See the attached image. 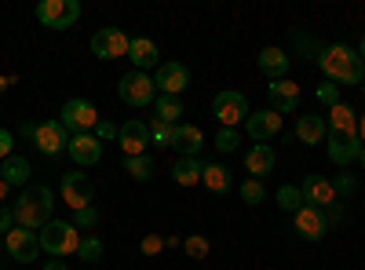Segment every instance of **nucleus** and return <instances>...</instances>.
<instances>
[{"mask_svg":"<svg viewBox=\"0 0 365 270\" xmlns=\"http://www.w3.org/2000/svg\"><path fill=\"white\" fill-rule=\"evenodd\" d=\"M318 66H322L325 81H332V84L361 88V81H365V63H361V55H358L354 48H347V44H329V48H322Z\"/></svg>","mask_w":365,"mask_h":270,"instance_id":"obj_1","label":"nucleus"},{"mask_svg":"<svg viewBox=\"0 0 365 270\" xmlns=\"http://www.w3.org/2000/svg\"><path fill=\"white\" fill-rule=\"evenodd\" d=\"M51 208H55V194L37 183V187H26L15 201V227H26V230H44L51 223Z\"/></svg>","mask_w":365,"mask_h":270,"instance_id":"obj_2","label":"nucleus"},{"mask_svg":"<svg viewBox=\"0 0 365 270\" xmlns=\"http://www.w3.org/2000/svg\"><path fill=\"white\" fill-rule=\"evenodd\" d=\"M37 237H41V252H48L55 259H66V256H77L84 234L66 219H51L44 230H37Z\"/></svg>","mask_w":365,"mask_h":270,"instance_id":"obj_3","label":"nucleus"},{"mask_svg":"<svg viewBox=\"0 0 365 270\" xmlns=\"http://www.w3.org/2000/svg\"><path fill=\"white\" fill-rule=\"evenodd\" d=\"M212 113H216V121L223 128H237V125H245L249 121V99L241 95V92H230V88H223V92L212 99Z\"/></svg>","mask_w":365,"mask_h":270,"instance_id":"obj_4","label":"nucleus"},{"mask_svg":"<svg viewBox=\"0 0 365 270\" xmlns=\"http://www.w3.org/2000/svg\"><path fill=\"white\" fill-rule=\"evenodd\" d=\"M154 77L150 73H139V70H132V73H125L117 81V95H120V103H128V106H150L154 103Z\"/></svg>","mask_w":365,"mask_h":270,"instance_id":"obj_5","label":"nucleus"},{"mask_svg":"<svg viewBox=\"0 0 365 270\" xmlns=\"http://www.w3.org/2000/svg\"><path fill=\"white\" fill-rule=\"evenodd\" d=\"M77 19H81L77 0H41L37 4V22L48 29H70Z\"/></svg>","mask_w":365,"mask_h":270,"instance_id":"obj_6","label":"nucleus"},{"mask_svg":"<svg viewBox=\"0 0 365 270\" xmlns=\"http://www.w3.org/2000/svg\"><path fill=\"white\" fill-rule=\"evenodd\" d=\"M99 121H103L99 110L91 106L88 99H66V106H63V128H66V132L88 135V132H96Z\"/></svg>","mask_w":365,"mask_h":270,"instance_id":"obj_7","label":"nucleus"},{"mask_svg":"<svg viewBox=\"0 0 365 270\" xmlns=\"http://www.w3.org/2000/svg\"><path fill=\"white\" fill-rule=\"evenodd\" d=\"M128 44H132V37H125V29L103 26V29H96V37H91V55L96 58H120V55H128Z\"/></svg>","mask_w":365,"mask_h":270,"instance_id":"obj_8","label":"nucleus"},{"mask_svg":"<svg viewBox=\"0 0 365 270\" xmlns=\"http://www.w3.org/2000/svg\"><path fill=\"white\" fill-rule=\"evenodd\" d=\"M58 190H63V201L73 208V212H77V208H88L91 197H96V183H91L81 168L66 172V175H63V187H58Z\"/></svg>","mask_w":365,"mask_h":270,"instance_id":"obj_9","label":"nucleus"},{"mask_svg":"<svg viewBox=\"0 0 365 270\" xmlns=\"http://www.w3.org/2000/svg\"><path fill=\"white\" fill-rule=\"evenodd\" d=\"M154 88L161 95H182L190 88V70L182 63H158V73H154Z\"/></svg>","mask_w":365,"mask_h":270,"instance_id":"obj_10","label":"nucleus"},{"mask_svg":"<svg viewBox=\"0 0 365 270\" xmlns=\"http://www.w3.org/2000/svg\"><path fill=\"white\" fill-rule=\"evenodd\" d=\"M292 223H296V234L303 237V242H322V237L329 234L325 208H314V204H303L299 212L292 216Z\"/></svg>","mask_w":365,"mask_h":270,"instance_id":"obj_11","label":"nucleus"},{"mask_svg":"<svg viewBox=\"0 0 365 270\" xmlns=\"http://www.w3.org/2000/svg\"><path fill=\"white\" fill-rule=\"evenodd\" d=\"M41 252V237L37 230H26V227H11L8 230V256L15 263H34Z\"/></svg>","mask_w":365,"mask_h":270,"instance_id":"obj_12","label":"nucleus"},{"mask_svg":"<svg viewBox=\"0 0 365 270\" xmlns=\"http://www.w3.org/2000/svg\"><path fill=\"white\" fill-rule=\"evenodd\" d=\"M34 142H37V150L44 157H58L70 146V132L63 128V121H44V125H37Z\"/></svg>","mask_w":365,"mask_h":270,"instance_id":"obj_13","label":"nucleus"},{"mask_svg":"<svg viewBox=\"0 0 365 270\" xmlns=\"http://www.w3.org/2000/svg\"><path fill=\"white\" fill-rule=\"evenodd\" d=\"M267 99H270V106H267V110H274L278 117L296 113V110H299V84H292V81H270Z\"/></svg>","mask_w":365,"mask_h":270,"instance_id":"obj_14","label":"nucleus"},{"mask_svg":"<svg viewBox=\"0 0 365 270\" xmlns=\"http://www.w3.org/2000/svg\"><path fill=\"white\" fill-rule=\"evenodd\" d=\"M299 194H303V204H314V208L336 204V187H332V179H325V175H307L299 183Z\"/></svg>","mask_w":365,"mask_h":270,"instance_id":"obj_15","label":"nucleus"},{"mask_svg":"<svg viewBox=\"0 0 365 270\" xmlns=\"http://www.w3.org/2000/svg\"><path fill=\"white\" fill-rule=\"evenodd\" d=\"M117 142H120V154H125V157L146 154V146H150V128H146V121H125V128L117 132Z\"/></svg>","mask_w":365,"mask_h":270,"instance_id":"obj_16","label":"nucleus"},{"mask_svg":"<svg viewBox=\"0 0 365 270\" xmlns=\"http://www.w3.org/2000/svg\"><path fill=\"white\" fill-rule=\"evenodd\" d=\"M245 132L252 142H270L274 135L282 132V117L274 113V110H259V113H249V121H245Z\"/></svg>","mask_w":365,"mask_h":270,"instance_id":"obj_17","label":"nucleus"},{"mask_svg":"<svg viewBox=\"0 0 365 270\" xmlns=\"http://www.w3.org/2000/svg\"><path fill=\"white\" fill-rule=\"evenodd\" d=\"M358 154H361V139L358 135H336V132H329V161L332 165H351V161H358Z\"/></svg>","mask_w":365,"mask_h":270,"instance_id":"obj_18","label":"nucleus"},{"mask_svg":"<svg viewBox=\"0 0 365 270\" xmlns=\"http://www.w3.org/2000/svg\"><path fill=\"white\" fill-rule=\"evenodd\" d=\"M274 165H278V154H274V146H267V142L249 146V154H245V168H249V175H252V179H259V183H263V175H270V172H274Z\"/></svg>","mask_w":365,"mask_h":270,"instance_id":"obj_19","label":"nucleus"},{"mask_svg":"<svg viewBox=\"0 0 365 270\" xmlns=\"http://www.w3.org/2000/svg\"><path fill=\"white\" fill-rule=\"evenodd\" d=\"M205 146V135H201V128L197 125H175V132H172V146L168 150H175L179 157H197V150Z\"/></svg>","mask_w":365,"mask_h":270,"instance_id":"obj_20","label":"nucleus"},{"mask_svg":"<svg viewBox=\"0 0 365 270\" xmlns=\"http://www.w3.org/2000/svg\"><path fill=\"white\" fill-rule=\"evenodd\" d=\"M66 154L77 161V165H99L103 157V142L96 135H70V146H66Z\"/></svg>","mask_w":365,"mask_h":270,"instance_id":"obj_21","label":"nucleus"},{"mask_svg":"<svg viewBox=\"0 0 365 270\" xmlns=\"http://www.w3.org/2000/svg\"><path fill=\"white\" fill-rule=\"evenodd\" d=\"M289 66H292V58H289L282 48H263V51H259V73H263L267 81H285Z\"/></svg>","mask_w":365,"mask_h":270,"instance_id":"obj_22","label":"nucleus"},{"mask_svg":"<svg viewBox=\"0 0 365 270\" xmlns=\"http://www.w3.org/2000/svg\"><path fill=\"white\" fill-rule=\"evenodd\" d=\"M325 135H329V125H325L322 113H299V121H296V139H299V142L318 146Z\"/></svg>","mask_w":365,"mask_h":270,"instance_id":"obj_23","label":"nucleus"},{"mask_svg":"<svg viewBox=\"0 0 365 270\" xmlns=\"http://www.w3.org/2000/svg\"><path fill=\"white\" fill-rule=\"evenodd\" d=\"M128 58H132V66H135L139 73H146L150 66H158V44L150 41V37H132Z\"/></svg>","mask_w":365,"mask_h":270,"instance_id":"obj_24","label":"nucleus"},{"mask_svg":"<svg viewBox=\"0 0 365 270\" xmlns=\"http://www.w3.org/2000/svg\"><path fill=\"white\" fill-rule=\"evenodd\" d=\"M329 132L336 135H358V113L347 103H336L329 110Z\"/></svg>","mask_w":365,"mask_h":270,"instance_id":"obj_25","label":"nucleus"},{"mask_svg":"<svg viewBox=\"0 0 365 270\" xmlns=\"http://www.w3.org/2000/svg\"><path fill=\"white\" fill-rule=\"evenodd\" d=\"M0 179H4L8 187H29V161L26 157H19V154H11L4 165H0Z\"/></svg>","mask_w":365,"mask_h":270,"instance_id":"obj_26","label":"nucleus"},{"mask_svg":"<svg viewBox=\"0 0 365 270\" xmlns=\"http://www.w3.org/2000/svg\"><path fill=\"white\" fill-rule=\"evenodd\" d=\"M201 161L197 157H179L175 165H172V179L179 187H194V183H201Z\"/></svg>","mask_w":365,"mask_h":270,"instance_id":"obj_27","label":"nucleus"},{"mask_svg":"<svg viewBox=\"0 0 365 270\" xmlns=\"http://www.w3.org/2000/svg\"><path fill=\"white\" fill-rule=\"evenodd\" d=\"M201 183H205L212 194H227V190H230V168H227V165H205V168H201Z\"/></svg>","mask_w":365,"mask_h":270,"instance_id":"obj_28","label":"nucleus"},{"mask_svg":"<svg viewBox=\"0 0 365 270\" xmlns=\"http://www.w3.org/2000/svg\"><path fill=\"white\" fill-rule=\"evenodd\" d=\"M154 113H158V121H165V125H179L182 99H175V95H158V99H154Z\"/></svg>","mask_w":365,"mask_h":270,"instance_id":"obj_29","label":"nucleus"},{"mask_svg":"<svg viewBox=\"0 0 365 270\" xmlns=\"http://www.w3.org/2000/svg\"><path fill=\"white\" fill-rule=\"evenodd\" d=\"M125 175H132L135 183H146L154 175V157L150 154H139V157H125Z\"/></svg>","mask_w":365,"mask_h":270,"instance_id":"obj_30","label":"nucleus"},{"mask_svg":"<svg viewBox=\"0 0 365 270\" xmlns=\"http://www.w3.org/2000/svg\"><path fill=\"white\" fill-rule=\"evenodd\" d=\"M274 201H278V208H285V212H299L303 208V194H299V187H292V183H285V187H278V194H274Z\"/></svg>","mask_w":365,"mask_h":270,"instance_id":"obj_31","label":"nucleus"},{"mask_svg":"<svg viewBox=\"0 0 365 270\" xmlns=\"http://www.w3.org/2000/svg\"><path fill=\"white\" fill-rule=\"evenodd\" d=\"M77 256H81L84 263H99V259H103V242H99L96 234H84V237H81Z\"/></svg>","mask_w":365,"mask_h":270,"instance_id":"obj_32","label":"nucleus"},{"mask_svg":"<svg viewBox=\"0 0 365 270\" xmlns=\"http://www.w3.org/2000/svg\"><path fill=\"white\" fill-rule=\"evenodd\" d=\"M212 142H216L220 154H234V150L241 146V132H237V128H220Z\"/></svg>","mask_w":365,"mask_h":270,"instance_id":"obj_33","label":"nucleus"},{"mask_svg":"<svg viewBox=\"0 0 365 270\" xmlns=\"http://www.w3.org/2000/svg\"><path fill=\"white\" fill-rule=\"evenodd\" d=\"M70 223H73L77 230H96V227H99V208H96V204H88V208H77Z\"/></svg>","mask_w":365,"mask_h":270,"instance_id":"obj_34","label":"nucleus"},{"mask_svg":"<svg viewBox=\"0 0 365 270\" xmlns=\"http://www.w3.org/2000/svg\"><path fill=\"white\" fill-rule=\"evenodd\" d=\"M182 252H187L190 259H205L208 256V237H201V234L182 237Z\"/></svg>","mask_w":365,"mask_h":270,"instance_id":"obj_35","label":"nucleus"},{"mask_svg":"<svg viewBox=\"0 0 365 270\" xmlns=\"http://www.w3.org/2000/svg\"><path fill=\"white\" fill-rule=\"evenodd\" d=\"M146 128H150V142H154V146H172L175 125H165V121H158V117H154V125H146Z\"/></svg>","mask_w":365,"mask_h":270,"instance_id":"obj_36","label":"nucleus"},{"mask_svg":"<svg viewBox=\"0 0 365 270\" xmlns=\"http://www.w3.org/2000/svg\"><path fill=\"white\" fill-rule=\"evenodd\" d=\"M263 197H267V190H263L259 179H245V183H241V201L245 204H263Z\"/></svg>","mask_w":365,"mask_h":270,"instance_id":"obj_37","label":"nucleus"},{"mask_svg":"<svg viewBox=\"0 0 365 270\" xmlns=\"http://www.w3.org/2000/svg\"><path fill=\"white\" fill-rule=\"evenodd\" d=\"M314 95H318V103H325V106L332 110V106H336V103H340V88H336V84H332V81H322Z\"/></svg>","mask_w":365,"mask_h":270,"instance_id":"obj_38","label":"nucleus"},{"mask_svg":"<svg viewBox=\"0 0 365 270\" xmlns=\"http://www.w3.org/2000/svg\"><path fill=\"white\" fill-rule=\"evenodd\" d=\"M332 187H336V197H340V194L347 197V194L358 190V179H354V175H336V179H332Z\"/></svg>","mask_w":365,"mask_h":270,"instance_id":"obj_39","label":"nucleus"},{"mask_svg":"<svg viewBox=\"0 0 365 270\" xmlns=\"http://www.w3.org/2000/svg\"><path fill=\"white\" fill-rule=\"evenodd\" d=\"M139 249H143V256H158V252L165 249V237H158V234H146Z\"/></svg>","mask_w":365,"mask_h":270,"instance_id":"obj_40","label":"nucleus"},{"mask_svg":"<svg viewBox=\"0 0 365 270\" xmlns=\"http://www.w3.org/2000/svg\"><path fill=\"white\" fill-rule=\"evenodd\" d=\"M11 150H15V135H11L8 128H0V161H8Z\"/></svg>","mask_w":365,"mask_h":270,"instance_id":"obj_41","label":"nucleus"},{"mask_svg":"<svg viewBox=\"0 0 365 270\" xmlns=\"http://www.w3.org/2000/svg\"><path fill=\"white\" fill-rule=\"evenodd\" d=\"M117 132H120V128H117L113 121H99V125H96V139H99V142H106V139H117Z\"/></svg>","mask_w":365,"mask_h":270,"instance_id":"obj_42","label":"nucleus"},{"mask_svg":"<svg viewBox=\"0 0 365 270\" xmlns=\"http://www.w3.org/2000/svg\"><path fill=\"white\" fill-rule=\"evenodd\" d=\"M15 227V212L8 204H0V237H8V230Z\"/></svg>","mask_w":365,"mask_h":270,"instance_id":"obj_43","label":"nucleus"},{"mask_svg":"<svg viewBox=\"0 0 365 270\" xmlns=\"http://www.w3.org/2000/svg\"><path fill=\"white\" fill-rule=\"evenodd\" d=\"M44 270H70V263H63V259H51V263H44Z\"/></svg>","mask_w":365,"mask_h":270,"instance_id":"obj_44","label":"nucleus"},{"mask_svg":"<svg viewBox=\"0 0 365 270\" xmlns=\"http://www.w3.org/2000/svg\"><path fill=\"white\" fill-rule=\"evenodd\" d=\"M358 139H361V146H365V113L358 117Z\"/></svg>","mask_w":365,"mask_h":270,"instance_id":"obj_45","label":"nucleus"},{"mask_svg":"<svg viewBox=\"0 0 365 270\" xmlns=\"http://www.w3.org/2000/svg\"><path fill=\"white\" fill-rule=\"evenodd\" d=\"M15 84V77H0V95H4V88H11Z\"/></svg>","mask_w":365,"mask_h":270,"instance_id":"obj_46","label":"nucleus"},{"mask_svg":"<svg viewBox=\"0 0 365 270\" xmlns=\"http://www.w3.org/2000/svg\"><path fill=\"white\" fill-rule=\"evenodd\" d=\"M4 197H8V183L0 179V204H4Z\"/></svg>","mask_w":365,"mask_h":270,"instance_id":"obj_47","label":"nucleus"},{"mask_svg":"<svg viewBox=\"0 0 365 270\" xmlns=\"http://www.w3.org/2000/svg\"><path fill=\"white\" fill-rule=\"evenodd\" d=\"M358 165H361V168H365V146H361V154H358Z\"/></svg>","mask_w":365,"mask_h":270,"instance_id":"obj_48","label":"nucleus"},{"mask_svg":"<svg viewBox=\"0 0 365 270\" xmlns=\"http://www.w3.org/2000/svg\"><path fill=\"white\" fill-rule=\"evenodd\" d=\"M358 55H361V63H365V37H361V48H358Z\"/></svg>","mask_w":365,"mask_h":270,"instance_id":"obj_49","label":"nucleus"},{"mask_svg":"<svg viewBox=\"0 0 365 270\" xmlns=\"http://www.w3.org/2000/svg\"><path fill=\"white\" fill-rule=\"evenodd\" d=\"M361 95H365V81H361Z\"/></svg>","mask_w":365,"mask_h":270,"instance_id":"obj_50","label":"nucleus"}]
</instances>
